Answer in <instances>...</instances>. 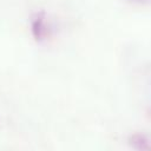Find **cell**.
Here are the masks:
<instances>
[{"label":"cell","instance_id":"2","mask_svg":"<svg viewBox=\"0 0 151 151\" xmlns=\"http://www.w3.org/2000/svg\"><path fill=\"white\" fill-rule=\"evenodd\" d=\"M129 144L131 147L138 151H147L150 150V139L144 133H134L130 136Z\"/></svg>","mask_w":151,"mask_h":151},{"label":"cell","instance_id":"3","mask_svg":"<svg viewBox=\"0 0 151 151\" xmlns=\"http://www.w3.org/2000/svg\"><path fill=\"white\" fill-rule=\"evenodd\" d=\"M127 1H131V2H137V4H146V2H149L150 0H127Z\"/></svg>","mask_w":151,"mask_h":151},{"label":"cell","instance_id":"1","mask_svg":"<svg viewBox=\"0 0 151 151\" xmlns=\"http://www.w3.org/2000/svg\"><path fill=\"white\" fill-rule=\"evenodd\" d=\"M32 35L37 41H44L48 35V25L46 24V15L44 11L35 12L31 19Z\"/></svg>","mask_w":151,"mask_h":151}]
</instances>
